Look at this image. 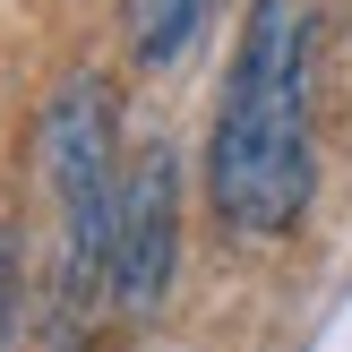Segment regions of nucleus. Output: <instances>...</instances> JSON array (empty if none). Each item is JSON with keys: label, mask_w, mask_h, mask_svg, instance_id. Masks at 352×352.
<instances>
[{"label": "nucleus", "mask_w": 352, "mask_h": 352, "mask_svg": "<svg viewBox=\"0 0 352 352\" xmlns=\"http://www.w3.org/2000/svg\"><path fill=\"white\" fill-rule=\"evenodd\" d=\"M34 155H43L52 206H60V241H69V292H103V267H112V206H120V103L95 69L60 78V95L43 103V129H34Z\"/></svg>", "instance_id": "f03ea898"}, {"label": "nucleus", "mask_w": 352, "mask_h": 352, "mask_svg": "<svg viewBox=\"0 0 352 352\" xmlns=\"http://www.w3.org/2000/svg\"><path fill=\"white\" fill-rule=\"evenodd\" d=\"M206 0H120V34H129V60L138 69H172L198 34Z\"/></svg>", "instance_id": "20e7f679"}, {"label": "nucleus", "mask_w": 352, "mask_h": 352, "mask_svg": "<svg viewBox=\"0 0 352 352\" xmlns=\"http://www.w3.org/2000/svg\"><path fill=\"white\" fill-rule=\"evenodd\" d=\"M0 344H9V275H0Z\"/></svg>", "instance_id": "39448f33"}, {"label": "nucleus", "mask_w": 352, "mask_h": 352, "mask_svg": "<svg viewBox=\"0 0 352 352\" xmlns=\"http://www.w3.org/2000/svg\"><path fill=\"white\" fill-rule=\"evenodd\" d=\"M309 69H318L309 9L301 0H250L223 95H215V129H206V206L241 241H284L318 198Z\"/></svg>", "instance_id": "f257e3e1"}, {"label": "nucleus", "mask_w": 352, "mask_h": 352, "mask_svg": "<svg viewBox=\"0 0 352 352\" xmlns=\"http://www.w3.org/2000/svg\"><path fill=\"white\" fill-rule=\"evenodd\" d=\"M172 267H181V164H172V146H146L120 172L103 292L120 301V318H155L172 292Z\"/></svg>", "instance_id": "7ed1b4c3"}]
</instances>
